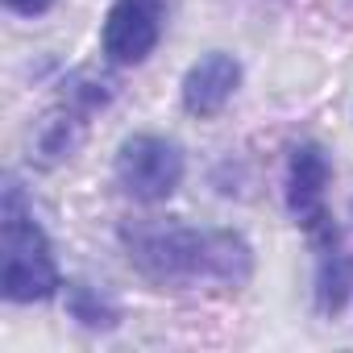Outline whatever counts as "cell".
<instances>
[{
  "instance_id": "8992f818",
  "label": "cell",
  "mask_w": 353,
  "mask_h": 353,
  "mask_svg": "<svg viewBox=\"0 0 353 353\" xmlns=\"http://www.w3.org/2000/svg\"><path fill=\"white\" fill-rule=\"evenodd\" d=\"M328 179H332V166H328V158H324L320 145L303 141V145L291 150V166H287V208H291L295 225L312 229L316 221L328 216V208H324Z\"/></svg>"
},
{
  "instance_id": "277c9868",
  "label": "cell",
  "mask_w": 353,
  "mask_h": 353,
  "mask_svg": "<svg viewBox=\"0 0 353 353\" xmlns=\"http://www.w3.org/2000/svg\"><path fill=\"white\" fill-rule=\"evenodd\" d=\"M166 0H117L104 21V54L112 63H145L162 38Z\"/></svg>"
},
{
  "instance_id": "6da1fadb",
  "label": "cell",
  "mask_w": 353,
  "mask_h": 353,
  "mask_svg": "<svg viewBox=\"0 0 353 353\" xmlns=\"http://www.w3.org/2000/svg\"><path fill=\"white\" fill-rule=\"evenodd\" d=\"M129 262L158 287H241L254 274V250L229 229H192L179 221H133L121 229Z\"/></svg>"
},
{
  "instance_id": "3957f363",
  "label": "cell",
  "mask_w": 353,
  "mask_h": 353,
  "mask_svg": "<svg viewBox=\"0 0 353 353\" xmlns=\"http://www.w3.org/2000/svg\"><path fill=\"white\" fill-rule=\"evenodd\" d=\"M117 183L125 196H133L141 204H158V200L174 196V188L183 183V150L154 133H137V137L121 141Z\"/></svg>"
},
{
  "instance_id": "9c48e42d",
  "label": "cell",
  "mask_w": 353,
  "mask_h": 353,
  "mask_svg": "<svg viewBox=\"0 0 353 353\" xmlns=\"http://www.w3.org/2000/svg\"><path fill=\"white\" fill-rule=\"evenodd\" d=\"M5 5H9L13 13H21V17H38V13L50 9V0H5Z\"/></svg>"
},
{
  "instance_id": "5b68a950",
  "label": "cell",
  "mask_w": 353,
  "mask_h": 353,
  "mask_svg": "<svg viewBox=\"0 0 353 353\" xmlns=\"http://www.w3.org/2000/svg\"><path fill=\"white\" fill-rule=\"evenodd\" d=\"M312 250H316V303L324 316H336L353 299V258L336 233V225L324 216L307 229Z\"/></svg>"
},
{
  "instance_id": "52a82bcc",
  "label": "cell",
  "mask_w": 353,
  "mask_h": 353,
  "mask_svg": "<svg viewBox=\"0 0 353 353\" xmlns=\"http://www.w3.org/2000/svg\"><path fill=\"white\" fill-rule=\"evenodd\" d=\"M237 83H241L237 59L225 50H212L200 63H192V71L183 75V108L192 117H216L233 100Z\"/></svg>"
},
{
  "instance_id": "ba28073f",
  "label": "cell",
  "mask_w": 353,
  "mask_h": 353,
  "mask_svg": "<svg viewBox=\"0 0 353 353\" xmlns=\"http://www.w3.org/2000/svg\"><path fill=\"white\" fill-rule=\"evenodd\" d=\"M71 312H75L83 324H92V328H108V324H112V312H104V303L92 299L88 287H75V303H71Z\"/></svg>"
},
{
  "instance_id": "7a4b0ae2",
  "label": "cell",
  "mask_w": 353,
  "mask_h": 353,
  "mask_svg": "<svg viewBox=\"0 0 353 353\" xmlns=\"http://www.w3.org/2000/svg\"><path fill=\"white\" fill-rule=\"evenodd\" d=\"M0 291L13 303L50 299L59 291V266L50 241L26 212L17 183H9L5 208H0Z\"/></svg>"
}]
</instances>
